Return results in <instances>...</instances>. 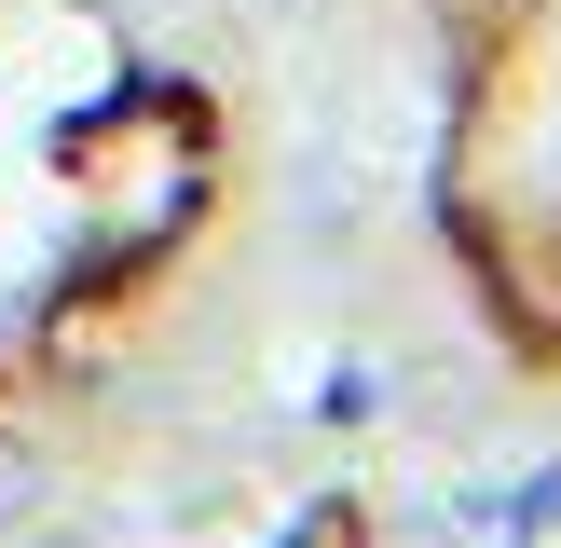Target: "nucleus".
Wrapping results in <instances>:
<instances>
[{
    "instance_id": "nucleus-1",
    "label": "nucleus",
    "mask_w": 561,
    "mask_h": 548,
    "mask_svg": "<svg viewBox=\"0 0 561 548\" xmlns=\"http://www.w3.org/2000/svg\"><path fill=\"white\" fill-rule=\"evenodd\" d=\"M42 480H55V453H42L27 425H0V535H14V521L42 507Z\"/></svg>"
},
{
    "instance_id": "nucleus-2",
    "label": "nucleus",
    "mask_w": 561,
    "mask_h": 548,
    "mask_svg": "<svg viewBox=\"0 0 561 548\" xmlns=\"http://www.w3.org/2000/svg\"><path fill=\"white\" fill-rule=\"evenodd\" d=\"M27 548H96V535H27Z\"/></svg>"
}]
</instances>
